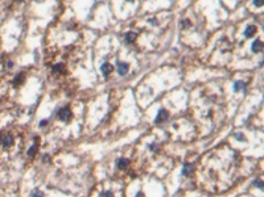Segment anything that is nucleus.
Segmentation results:
<instances>
[{
	"label": "nucleus",
	"mask_w": 264,
	"mask_h": 197,
	"mask_svg": "<svg viewBox=\"0 0 264 197\" xmlns=\"http://www.w3.org/2000/svg\"><path fill=\"white\" fill-rule=\"evenodd\" d=\"M99 197H114V194H112V192L107 191V192H103V193H100Z\"/></svg>",
	"instance_id": "f3484780"
},
{
	"label": "nucleus",
	"mask_w": 264,
	"mask_h": 197,
	"mask_svg": "<svg viewBox=\"0 0 264 197\" xmlns=\"http://www.w3.org/2000/svg\"><path fill=\"white\" fill-rule=\"evenodd\" d=\"M53 71H57V72L63 71V65H56L54 67H53Z\"/></svg>",
	"instance_id": "dca6fc26"
},
{
	"label": "nucleus",
	"mask_w": 264,
	"mask_h": 197,
	"mask_svg": "<svg viewBox=\"0 0 264 197\" xmlns=\"http://www.w3.org/2000/svg\"><path fill=\"white\" fill-rule=\"evenodd\" d=\"M254 5H256V7L264 5V0H254Z\"/></svg>",
	"instance_id": "a211bd4d"
},
{
	"label": "nucleus",
	"mask_w": 264,
	"mask_h": 197,
	"mask_svg": "<svg viewBox=\"0 0 264 197\" xmlns=\"http://www.w3.org/2000/svg\"><path fill=\"white\" fill-rule=\"evenodd\" d=\"M124 38H126V42L131 43V42H134V41L137 38V34L134 33V32H130V33L126 34V37H124Z\"/></svg>",
	"instance_id": "9d476101"
},
{
	"label": "nucleus",
	"mask_w": 264,
	"mask_h": 197,
	"mask_svg": "<svg viewBox=\"0 0 264 197\" xmlns=\"http://www.w3.org/2000/svg\"><path fill=\"white\" fill-rule=\"evenodd\" d=\"M263 46H264V43L261 42L260 40H255V41H254V43H252L251 49H252V51L259 53L260 50H263Z\"/></svg>",
	"instance_id": "7ed1b4c3"
},
{
	"label": "nucleus",
	"mask_w": 264,
	"mask_h": 197,
	"mask_svg": "<svg viewBox=\"0 0 264 197\" xmlns=\"http://www.w3.org/2000/svg\"><path fill=\"white\" fill-rule=\"evenodd\" d=\"M136 197H144V194L143 193H139V194H136Z\"/></svg>",
	"instance_id": "412c9836"
},
{
	"label": "nucleus",
	"mask_w": 264,
	"mask_h": 197,
	"mask_svg": "<svg viewBox=\"0 0 264 197\" xmlns=\"http://www.w3.org/2000/svg\"><path fill=\"white\" fill-rule=\"evenodd\" d=\"M13 143V138L11 134H5V136L3 137V145L4 147H10V146H12Z\"/></svg>",
	"instance_id": "0eeeda50"
},
{
	"label": "nucleus",
	"mask_w": 264,
	"mask_h": 197,
	"mask_svg": "<svg viewBox=\"0 0 264 197\" xmlns=\"http://www.w3.org/2000/svg\"><path fill=\"white\" fill-rule=\"evenodd\" d=\"M235 138H236V139H239V141H243V139H244V137L239 136V134H236V136H235Z\"/></svg>",
	"instance_id": "6ab92c4d"
},
{
	"label": "nucleus",
	"mask_w": 264,
	"mask_h": 197,
	"mask_svg": "<svg viewBox=\"0 0 264 197\" xmlns=\"http://www.w3.org/2000/svg\"><path fill=\"white\" fill-rule=\"evenodd\" d=\"M255 33H256V26H254V25H250V26H247L244 30V36L247 38H251L255 36Z\"/></svg>",
	"instance_id": "20e7f679"
},
{
	"label": "nucleus",
	"mask_w": 264,
	"mask_h": 197,
	"mask_svg": "<svg viewBox=\"0 0 264 197\" xmlns=\"http://www.w3.org/2000/svg\"><path fill=\"white\" fill-rule=\"evenodd\" d=\"M114 70V67H112L110 63H103L102 67H100V71H102V74L104 75V76H107V75H110V72Z\"/></svg>",
	"instance_id": "39448f33"
},
{
	"label": "nucleus",
	"mask_w": 264,
	"mask_h": 197,
	"mask_svg": "<svg viewBox=\"0 0 264 197\" xmlns=\"http://www.w3.org/2000/svg\"><path fill=\"white\" fill-rule=\"evenodd\" d=\"M128 71V65L127 63H119L118 65V72L119 75H126Z\"/></svg>",
	"instance_id": "6e6552de"
},
{
	"label": "nucleus",
	"mask_w": 264,
	"mask_h": 197,
	"mask_svg": "<svg viewBox=\"0 0 264 197\" xmlns=\"http://www.w3.org/2000/svg\"><path fill=\"white\" fill-rule=\"evenodd\" d=\"M58 118L61 121H65V122H68V121L72 120V111L69 108H62L59 109L58 112Z\"/></svg>",
	"instance_id": "f257e3e1"
},
{
	"label": "nucleus",
	"mask_w": 264,
	"mask_h": 197,
	"mask_svg": "<svg viewBox=\"0 0 264 197\" xmlns=\"http://www.w3.org/2000/svg\"><path fill=\"white\" fill-rule=\"evenodd\" d=\"M254 185L255 187H258V188H260V189H264V183L261 181V180H255Z\"/></svg>",
	"instance_id": "4468645a"
},
{
	"label": "nucleus",
	"mask_w": 264,
	"mask_h": 197,
	"mask_svg": "<svg viewBox=\"0 0 264 197\" xmlns=\"http://www.w3.org/2000/svg\"><path fill=\"white\" fill-rule=\"evenodd\" d=\"M169 118V113L165 109H161V111L158 112L157 117H156V123H161L164 122V121H166Z\"/></svg>",
	"instance_id": "f03ea898"
},
{
	"label": "nucleus",
	"mask_w": 264,
	"mask_h": 197,
	"mask_svg": "<svg viewBox=\"0 0 264 197\" xmlns=\"http://www.w3.org/2000/svg\"><path fill=\"white\" fill-rule=\"evenodd\" d=\"M23 80H24V75H21V74H20V75H17V78H16L15 80H13V82H15L13 84H15V86L17 87V86H20V84L23 83Z\"/></svg>",
	"instance_id": "ddd939ff"
},
{
	"label": "nucleus",
	"mask_w": 264,
	"mask_h": 197,
	"mask_svg": "<svg viewBox=\"0 0 264 197\" xmlns=\"http://www.w3.org/2000/svg\"><path fill=\"white\" fill-rule=\"evenodd\" d=\"M32 197H44V193L41 191H38V189H36V191H33V193H32Z\"/></svg>",
	"instance_id": "2eb2a0df"
},
{
	"label": "nucleus",
	"mask_w": 264,
	"mask_h": 197,
	"mask_svg": "<svg viewBox=\"0 0 264 197\" xmlns=\"http://www.w3.org/2000/svg\"><path fill=\"white\" fill-rule=\"evenodd\" d=\"M240 89H244V83H243V82H236V83L234 84V91H235V92H239Z\"/></svg>",
	"instance_id": "9b49d317"
},
{
	"label": "nucleus",
	"mask_w": 264,
	"mask_h": 197,
	"mask_svg": "<svg viewBox=\"0 0 264 197\" xmlns=\"http://www.w3.org/2000/svg\"><path fill=\"white\" fill-rule=\"evenodd\" d=\"M46 123H48V121H46V120H44V121H41V122H40V126H45Z\"/></svg>",
	"instance_id": "aec40b11"
},
{
	"label": "nucleus",
	"mask_w": 264,
	"mask_h": 197,
	"mask_svg": "<svg viewBox=\"0 0 264 197\" xmlns=\"http://www.w3.org/2000/svg\"><path fill=\"white\" fill-rule=\"evenodd\" d=\"M37 150H38V146H37V145H33V146H32V147L28 150V155H29V157H33V155L36 154V152H37Z\"/></svg>",
	"instance_id": "f8f14e48"
},
{
	"label": "nucleus",
	"mask_w": 264,
	"mask_h": 197,
	"mask_svg": "<svg viewBox=\"0 0 264 197\" xmlns=\"http://www.w3.org/2000/svg\"><path fill=\"white\" fill-rule=\"evenodd\" d=\"M128 164H130V160L126 159V158H120V159L118 160V167L120 169H124L128 167Z\"/></svg>",
	"instance_id": "1a4fd4ad"
},
{
	"label": "nucleus",
	"mask_w": 264,
	"mask_h": 197,
	"mask_svg": "<svg viewBox=\"0 0 264 197\" xmlns=\"http://www.w3.org/2000/svg\"><path fill=\"white\" fill-rule=\"evenodd\" d=\"M194 171V167H193V164H189L186 163L185 166L182 167V175L184 176H190V173Z\"/></svg>",
	"instance_id": "423d86ee"
}]
</instances>
